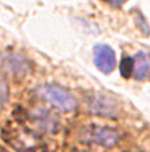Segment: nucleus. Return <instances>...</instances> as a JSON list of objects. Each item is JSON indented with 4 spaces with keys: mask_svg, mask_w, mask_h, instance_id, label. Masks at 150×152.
<instances>
[{
    "mask_svg": "<svg viewBox=\"0 0 150 152\" xmlns=\"http://www.w3.org/2000/svg\"><path fill=\"white\" fill-rule=\"evenodd\" d=\"M91 110L96 115L111 116L114 115V110H115V104L105 96H98L94 98L93 104H91Z\"/></svg>",
    "mask_w": 150,
    "mask_h": 152,
    "instance_id": "obj_4",
    "label": "nucleus"
},
{
    "mask_svg": "<svg viewBox=\"0 0 150 152\" xmlns=\"http://www.w3.org/2000/svg\"><path fill=\"white\" fill-rule=\"evenodd\" d=\"M134 72V59L131 57H123L119 63V73L123 78H129Z\"/></svg>",
    "mask_w": 150,
    "mask_h": 152,
    "instance_id": "obj_7",
    "label": "nucleus"
},
{
    "mask_svg": "<svg viewBox=\"0 0 150 152\" xmlns=\"http://www.w3.org/2000/svg\"><path fill=\"white\" fill-rule=\"evenodd\" d=\"M44 96L62 112H72L77 108V98L74 97L72 93L60 86H47L44 89Z\"/></svg>",
    "mask_w": 150,
    "mask_h": 152,
    "instance_id": "obj_1",
    "label": "nucleus"
},
{
    "mask_svg": "<svg viewBox=\"0 0 150 152\" xmlns=\"http://www.w3.org/2000/svg\"><path fill=\"white\" fill-rule=\"evenodd\" d=\"M109 3L111 4L113 7H122L128 0H107Z\"/></svg>",
    "mask_w": 150,
    "mask_h": 152,
    "instance_id": "obj_9",
    "label": "nucleus"
},
{
    "mask_svg": "<svg viewBox=\"0 0 150 152\" xmlns=\"http://www.w3.org/2000/svg\"><path fill=\"white\" fill-rule=\"evenodd\" d=\"M6 65L9 72H12L14 74H24V72L27 70V63L24 62L23 58H20L16 54L8 55L6 59Z\"/></svg>",
    "mask_w": 150,
    "mask_h": 152,
    "instance_id": "obj_6",
    "label": "nucleus"
},
{
    "mask_svg": "<svg viewBox=\"0 0 150 152\" xmlns=\"http://www.w3.org/2000/svg\"><path fill=\"white\" fill-rule=\"evenodd\" d=\"M8 96H9V88H8V82H7L6 77L0 74V109H3L4 105L8 101Z\"/></svg>",
    "mask_w": 150,
    "mask_h": 152,
    "instance_id": "obj_8",
    "label": "nucleus"
},
{
    "mask_svg": "<svg viewBox=\"0 0 150 152\" xmlns=\"http://www.w3.org/2000/svg\"><path fill=\"white\" fill-rule=\"evenodd\" d=\"M150 70V63L143 53H137L134 58V74L137 80H143Z\"/></svg>",
    "mask_w": 150,
    "mask_h": 152,
    "instance_id": "obj_5",
    "label": "nucleus"
},
{
    "mask_svg": "<svg viewBox=\"0 0 150 152\" xmlns=\"http://www.w3.org/2000/svg\"><path fill=\"white\" fill-rule=\"evenodd\" d=\"M91 140H93L94 143L99 144V145L110 148V147H114L119 141V135L115 129H113V128L98 126V128H95L93 131Z\"/></svg>",
    "mask_w": 150,
    "mask_h": 152,
    "instance_id": "obj_3",
    "label": "nucleus"
},
{
    "mask_svg": "<svg viewBox=\"0 0 150 152\" xmlns=\"http://www.w3.org/2000/svg\"><path fill=\"white\" fill-rule=\"evenodd\" d=\"M0 152H7L6 149H3V148H0Z\"/></svg>",
    "mask_w": 150,
    "mask_h": 152,
    "instance_id": "obj_10",
    "label": "nucleus"
},
{
    "mask_svg": "<svg viewBox=\"0 0 150 152\" xmlns=\"http://www.w3.org/2000/svg\"><path fill=\"white\" fill-rule=\"evenodd\" d=\"M94 63L105 74H110L117 65L115 53L107 45H96L94 47Z\"/></svg>",
    "mask_w": 150,
    "mask_h": 152,
    "instance_id": "obj_2",
    "label": "nucleus"
}]
</instances>
